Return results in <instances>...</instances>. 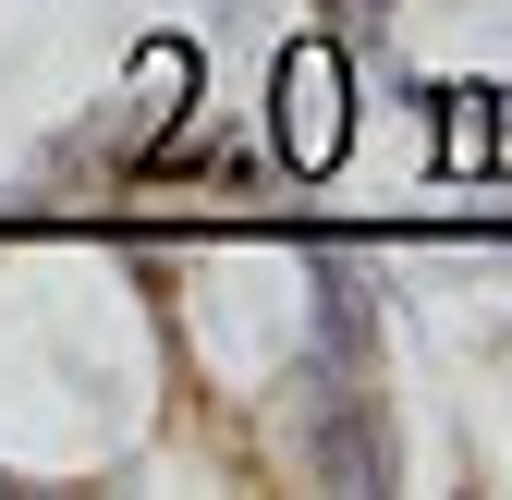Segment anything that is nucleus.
I'll list each match as a JSON object with an SVG mask.
<instances>
[{"label": "nucleus", "instance_id": "obj_1", "mask_svg": "<svg viewBox=\"0 0 512 500\" xmlns=\"http://www.w3.org/2000/svg\"><path fill=\"white\" fill-rule=\"evenodd\" d=\"M281 464H293L305 488H342V500L403 488V415H391V379H342L330 403L281 415Z\"/></svg>", "mask_w": 512, "mask_h": 500}, {"label": "nucleus", "instance_id": "obj_2", "mask_svg": "<svg viewBox=\"0 0 512 500\" xmlns=\"http://www.w3.org/2000/svg\"><path fill=\"white\" fill-rule=\"evenodd\" d=\"M269 135H281L293 171L342 159V37H293L269 61Z\"/></svg>", "mask_w": 512, "mask_h": 500}, {"label": "nucleus", "instance_id": "obj_3", "mask_svg": "<svg viewBox=\"0 0 512 500\" xmlns=\"http://www.w3.org/2000/svg\"><path fill=\"white\" fill-rule=\"evenodd\" d=\"M0 488H25V476H13V464H0Z\"/></svg>", "mask_w": 512, "mask_h": 500}]
</instances>
